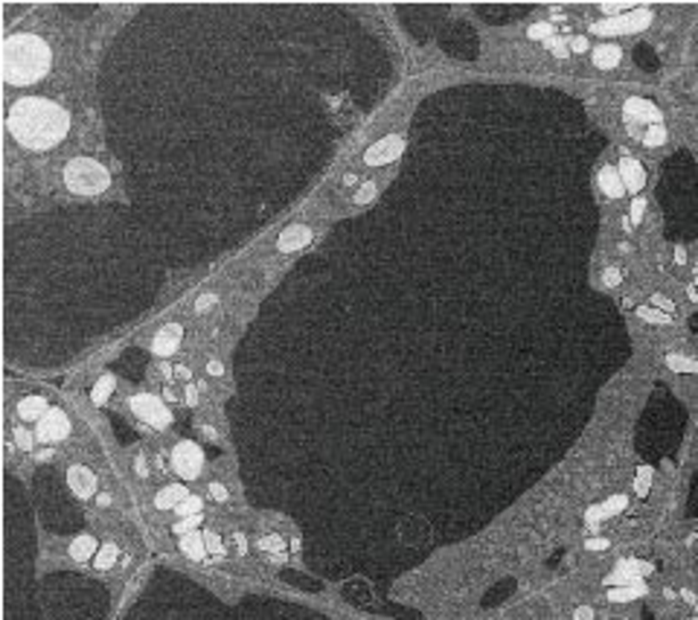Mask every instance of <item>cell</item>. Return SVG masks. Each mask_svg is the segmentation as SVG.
I'll use <instances>...</instances> for the list:
<instances>
[{
  "mask_svg": "<svg viewBox=\"0 0 698 620\" xmlns=\"http://www.w3.org/2000/svg\"><path fill=\"white\" fill-rule=\"evenodd\" d=\"M9 135L27 149H53L70 131V114L59 103L44 96H24L18 99L6 117Z\"/></svg>",
  "mask_w": 698,
  "mask_h": 620,
  "instance_id": "obj_1",
  "label": "cell"
},
{
  "mask_svg": "<svg viewBox=\"0 0 698 620\" xmlns=\"http://www.w3.org/2000/svg\"><path fill=\"white\" fill-rule=\"evenodd\" d=\"M53 68V50L50 44L32 36V32H15L0 47V73L6 85L24 87L36 85Z\"/></svg>",
  "mask_w": 698,
  "mask_h": 620,
  "instance_id": "obj_2",
  "label": "cell"
},
{
  "mask_svg": "<svg viewBox=\"0 0 698 620\" xmlns=\"http://www.w3.org/2000/svg\"><path fill=\"white\" fill-rule=\"evenodd\" d=\"M64 184H68L70 193L79 195H96L108 190L111 175L103 163H96L94 158H76L64 166Z\"/></svg>",
  "mask_w": 698,
  "mask_h": 620,
  "instance_id": "obj_3",
  "label": "cell"
},
{
  "mask_svg": "<svg viewBox=\"0 0 698 620\" xmlns=\"http://www.w3.org/2000/svg\"><path fill=\"white\" fill-rule=\"evenodd\" d=\"M649 21H652L649 9H631V12H623L617 18L596 21L591 32H596V36H620V32H637V29L649 27Z\"/></svg>",
  "mask_w": 698,
  "mask_h": 620,
  "instance_id": "obj_4",
  "label": "cell"
},
{
  "mask_svg": "<svg viewBox=\"0 0 698 620\" xmlns=\"http://www.w3.org/2000/svg\"><path fill=\"white\" fill-rule=\"evenodd\" d=\"M131 411H135L143 423H149V426H154V428H166V426H172V411L166 408L158 396H149V393H137V396H131Z\"/></svg>",
  "mask_w": 698,
  "mask_h": 620,
  "instance_id": "obj_5",
  "label": "cell"
},
{
  "mask_svg": "<svg viewBox=\"0 0 698 620\" xmlns=\"http://www.w3.org/2000/svg\"><path fill=\"white\" fill-rule=\"evenodd\" d=\"M201 467H204V451L198 449L195 442L184 440V442H178V446H175V451H172V469L178 472L181 478H186V481L198 478Z\"/></svg>",
  "mask_w": 698,
  "mask_h": 620,
  "instance_id": "obj_6",
  "label": "cell"
},
{
  "mask_svg": "<svg viewBox=\"0 0 698 620\" xmlns=\"http://www.w3.org/2000/svg\"><path fill=\"white\" fill-rule=\"evenodd\" d=\"M70 434V419L59 408H50L47 417L38 419V428H36V437L41 442H59Z\"/></svg>",
  "mask_w": 698,
  "mask_h": 620,
  "instance_id": "obj_7",
  "label": "cell"
},
{
  "mask_svg": "<svg viewBox=\"0 0 698 620\" xmlns=\"http://www.w3.org/2000/svg\"><path fill=\"white\" fill-rule=\"evenodd\" d=\"M402 149H405V140L402 137H384V140H379L375 146H370L367 149V154H364V161H367L370 166H384V163H390V161H396L398 154H402Z\"/></svg>",
  "mask_w": 698,
  "mask_h": 620,
  "instance_id": "obj_8",
  "label": "cell"
},
{
  "mask_svg": "<svg viewBox=\"0 0 698 620\" xmlns=\"http://www.w3.org/2000/svg\"><path fill=\"white\" fill-rule=\"evenodd\" d=\"M181 338H184L181 324H166L158 335H154V341H152L154 356H172V352L181 347Z\"/></svg>",
  "mask_w": 698,
  "mask_h": 620,
  "instance_id": "obj_9",
  "label": "cell"
},
{
  "mask_svg": "<svg viewBox=\"0 0 698 620\" xmlns=\"http://www.w3.org/2000/svg\"><path fill=\"white\" fill-rule=\"evenodd\" d=\"M626 120L628 123H649V126H661V111L646 103V99H628L626 103Z\"/></svg>",
  "mask_w": 698,
  "mask_h": 620,
  "instance_id": "obj_10",
  "label": "cell"
},
{
  "mask_svg": "<svg viewBox=\"0 0 698 620\" xmlns=\"http://www.w3.org/2000/svg\"><path fill=\"white\" fill-rule=\"evenodd\" d=\"M620 175H623V184H626V190H631V193H640L644 190V184H646V172H644V166H640L631 154H623L620 158Z\"/></svg>",
  "mask_w": 698,
  "mask_h": 620,
  "instance_id": "obj_11",
  "label": "cell"
},
{
  "mask_svg": "<svg viewBox=\"0 0 698 620\" xmlns=\"http://www.w3.org/2000/svg\"><path fill=\"white\" fill-rule=\"evenodd\" d=\"M68 484H70L73 495H79V498H91L96 492V475L85 467H73L68 472Z\"/></svg>",
  "mask_w": 698,
  "mask_h": 620,
  "instance_id": "obj_12",
  "label": "cell"
},
{
  "mask_svg": "<svg viewBox=\"0 0 698 620\" xmlns=\"http://www.w3.org/2000/svg\"><path fill=\"white\" fill-rule=\"evenodd\" d=\"M398 539H402L405 545L419 548V545H425V541H428L431 536H428L425 522H419V518L414 516V518H405V522L398 525Z\"/></svg>",
  "mask_w": 698,
  "mask_h": 620,
  "instance_id": "obj_13",
  "label": "cell"
},
{
  "mask_svg": "<svg viewBox=\"0 0 698 620\" xmlns=\"http://www.w3.org/2000/svg\"><path fill=\"white\" fill-rule=\"evenodd\" d=\"M190 498V492H186V486L181 484H172V486H163V490L154 495V504H158V510H178V507Z\"/></svg>",
  "mask_w": 698,
  "mask_h": 620,
  "instance_id": "obj_14",
  "label": "cell"
},
{
  "mask_svg": "<svg viewBox=\"0 0 698 620\" xmlns=\"http://www.w3.org/2000/svg\"><path fill=\"white\" fill-rule=\"evenodd\" d=\"M308 242H312V230L294 225V227L283 230V236L276 239V248H280V251H297V248L308 245Z\"/></svg>",
  "mask_w": 698,
  "mask_h": 620,
  "instance_id": "obj_15",
  "label": "cell"
},
{
  "mask_svg": "<svg viewBox=\"0 0 698 620\" xmlns=\"http://www.w3.org/2000/svg\"><path fill=\"white\" fill-rule=\"evenodd\" d=\"M47 400L44 396H27V400H21L18 405V417L24 419V423H32V419H44L47 417Z\"/></svg>",
  "mask_w": 698,
  "mask_h": 620,
  "instance_id": "obj_16",
  "label": "cell"
},
{
  "mask_svg": "<svg viewBox=\"0 0 698 620\" xmlns=\"http://www.w3.org/2000/svg\"><path fill=\"white\" fill-rule=\"evenodd\" d=\"M600 190L608 198H620L626 193V184H623V175H620V169H614V166H605V169L600 172Z\"/></svg>",
  "mask_w": 698,
  "mask_h": 620,
  "instance_id": "obj_17",
  "label": "cell"
},
{
  "mask_svg": "<svg viewBox=\"0 0 698 620\" xmlns=\"http://www.w3.org/2000/svg\"><path fill=\"white\" fill-rule=\"evenodd\" d=\"M181 550L186 553L190 559H195V562H201V559H207V541H204V533H198V530H193V533H186V536H181Z\"/></svg>",
  "mask_w": 698,
  "mask_h": 620,
  "instance_id": "obj_18",
  "label": "cell"
},
{
  "mask_svg": "<svg viewBox=\"0 0 698 620\" xmlns=\"http://www.w3.org/2000/svg\"><path fill=\"white\" fill-rule=\"evenodd\" d=\"M620 59H623V50L617 47V44H600V47L594 50V64L603 70H612L620 64Z\"/></svg>",
  "mask_w": 698,
  "mask_h": 620,
  "instance_id": "obj_19",
  "label": "cell"
},
{
  "mask_svg": "<svg viewBox=\"0 0 698 620\" xmlns=\"http://www.w3.org/2000/svg\"><path fill=\"white\" fill-rule=\"evenodd\" d=\"M96 553H99V548H96V539H94V536H79V539L70 541V557H73L76 562L96 559Z\"/></svg>",
  "mask_w": 698,
  "mask_h": 620,
  "instance_id": "obj_20",
  "label": "cell"
},
{
  "mask_svg": "<svg viewBox=\"0 0 698 620\" xmlns=\"http://www.w3.org/2000/svg\"><path fill=\"white\" fill-rule=\"evenodd\" d=\"M257 548H259L262 553H268L271 562H283V559H285V541L276 536V533L262 536V539L257 541Z\"/></svg>",
  "mask_w": 698,
  "mask_h": 620,
  "instance_id": "obj_21",
  "label": "cell"
},
{
  "mask_svg": "<svg viewBox=\"0 0 698 620\" xmlns=\"http://www.w3.org/2000/svg\"><path fill=\"white\" fill-rule=\"evenodd\" d=\"M117 557H119V548H117V545H103V548H99V553H96L94 566H96L99 571H108L111 566H117Z\"/></svg>",
  "mask_w": 698,
  "mask_h": 620,
  "instance_id": "obj_22",
  "label": "cell"
},
{
  "mask_svg": "<svg viewBox=\"0 0 698 620\" xmlns=\"http://www.w3.org/2000/svg\"><path fill=\"white\" fill-rule=\"evenodd\" d=\"M201 510H204V501H201V498H198V495H190V498H186V501H184L175 513H178L181 518H193V516H201Z\"/></svg>",
  "mask_w": 698,
  "mask_h": 620,
  "instance_id": "obj_23",
  "label": "cell"
},
{
  "mask_svg": "<svg viewBox=\"0 0 698 620\" xmlns=\"http://www.w3.org/2000/svg\"><path fill=\"white\" fill-rule=\"evenodd\" d=\"M114 391V379L111 376H103V379L96 382V387H94V393H91V400L96 402V405H103L105 400H108V393Z\"/></svg>",
  "mask_w": 698,
  "mask_h": 620,
  "instance_id": "obj_24",
  "label": "cell"
},
{
  "mask_svg": "<svg viewBox=\"0 0 698 620\" xmlns=\"http://www.w3.org/2000/svg\"><path fill=\"white\" fill-rule=\"evenodd\" d=\"M644 143H646L649 149L663 146V143H667V128H663V126H649L646 135H644Z\"/></svg>",
  "mask_w": 698,
  "mask_h": 620,
  "instance_id": "obj_25",
  "label": "cell"
},
{
  "mask_svg": "<svg viewBox=\"0 0 698 620\" xmlns=\"http://www.w3.org/2000/svg\"><path fill=\"white\" fill-rule=\"evenodd\" d=\"M204 541H207V550L213 553L216 559L225 557V541H221L218 533H213V530H204Z\"/></svg>",
  "mask_w": 698,
  "mask_h": 620,
  "instance_id": "obj_26",
  "label": "cell"
},
{
  "mask_svg": "<svg viewBox=\"0 0 698 620\" xmlns=\"http://www.w3.org/2000/svg\"><path fill=\"white\" fill-rule=\"evenodd\" d=\"M637 315L644 318V320H652V324H669V320H672V315L661 312V309H652V306L637 309Z\"/></svg>",
  "mask_w": 698,
  "mask_h": 620,
  "instance_id": "obj_27",
  "label": "cell"
},
{
  "mask_svg": "<svg viewBox=\"0 0 698 620\" xmlns=\"http://www.w3.org/2000/svg\"><path fill=\"white\" fill-rule=\"evenodd\" d=\"M12 440H15V446H18V449H24V451H29L32 446H36V437H32L24 426H18V428L12 431Z\"/></svg>",
  "mask_w": 698,
  "mask_h": 620,
  "instance_id": "obj_28",
  "label": "cell"
},
{
  "mask_svg": "<svg viewBox=\"0 0 698 620\" xmlns=\"http://www.w3.org/2000/svg\"><path fill=\"white\" fill-rule=\"evenodd\" d=\"M530 38L533 41H550L553 38V24H536V27H530V32H527Z\"/></svg>",
  "mask_w": 698,
  "mask_h": 620,
  "instance_id": "obj_29",
  "label": "cell"
},
{
  "mask_svg": "<svg viewBox=\"0 0 698 620\" xmlns=\"http://www.w3.org/2000/svg\"><path fill=\"white\" fill-rule=\"evenodd\" d=\"M652 309H661V312L672 315V312H675V303L667 301V297H663V294H652Z\"/></svg>",
  "mask_w": 698,
  "mask_h": 620,
  "instance_id": "obj_30",
  "label": "cell"
},
{
  "mask_svg": "<svg viewBox=\"0 0 698 620\" xmlns=\"http://www.w3.org/2000/svg\"><path fill=\"white\" fill-rule=\"evenodd\" d=\"M547 50H550L553 55H559V59L571 55V47H564V41H559V38H550V41H547Z\"/></svg>",
  "mask_w": 698,
  "mask_h": 620,
  "instance_id": "obj_31",
  "label": "cell"
},
{
  "mask_svg": "<svg viewBox=\"0 0 698 620\" xmlns=\"http://www.w3.org/2000/svg\"><path fill=\"white\" fill-rule=\"evenodd\" d=\"M644 213H646V202L644 198H635V202H631V221H640Z\"/></svg>",
  "mask_w": 698,
  "mask_h": 620,
  "instance_id": "obj_32",
  "label": "cell"
},
{
  "mask_svg": "<svg viewBox=\"0 0 698 620\" xmlns=\"http://www.w3.org/2000/svg\"><path fill=\"white\" fill-rule=\"evenodd\" d=\"M209 495H213L216 501H227V490L221 484H209Z\"/></svg>",
  "mask_w": 698,
  "mask_h": 620,
  "instance_id": "obj_33",
  "label": "cell"
},
{
  "mask_svg": "<svg viewBox=\"0 0 698 620\" xmlns=\"http://www.w3.org/2000/svg\"><path fill=\"white\" fill-rule=\"evenodd\" d=\"M603 277H605V285H620V280H623V274H620L617 269H608Z\"/></svg>",
  "mask_w": 698,
  "mask_h": 620,
  "instance_id": "obj_34",
  "label": "cell"
},
{
  "mask_svg": "<svg viewBox=\"0 0 698 620\" xmlns=\"http://www.w3.org/2000/svg\"><path fill=\"white\" fill-rule=\"evenodd\" d=\"M603 12L617 18V15H623V12H626V6H623V4H603Z\"/></svg>",
  "mask_w": 698,
  "mask_h": 620,
  "instance_id": "obj_35",
  "label": "cell"
},
{
  "mask_svg": "<svg viewBox=\"0 0 698 620\" xmlns=\"http://www.w3.org/2000/svg\"><path fill=\"white\" fill-rule=\"evenodd\" d=\"M216 303V294H204V297H198V303H195V312H204L207 306H213Z\"/></svg>",
  "mask_w": 698,
  "mask_h": 620,
  "instance_id": "obj_36",
  "label": "cell"
},
{
  "mask_svg": "<svg viewBox=\"0 0 698 620\" xmlns=\"http://www.w3.org/2000/svg\"><path fill=\"white\" fill-rule=\"evenodd\" d=\"M175 370V379H181V382H190L193 379V373H190V368L186 364H178V368H172Z\"/></svg>",
  "mask_w": 698,
  "mask_h": 620,
  "instance_id": "obj_37",
  "label": "cell"
},
{
  "mask_svg": "<svg viewBox=\"0 0 698 620\" xmlns=\"http://www.w3.org/2000/svg\"><path fill=\"white\" fill-rule=\"evenodd\" d=\"M186 405H198V387L195 384H186V396H184Z\"/></svg>",
  "mask_w": 698,
  "mask_h": 620,
  "instance_id": "obj_38",
  "label": "cell"
},
{
  "mask_svg": "<svg viewBox=\"0 0 698 620\" xmlns=\"http://www.w3.org/2000/svg\"><path fill=\"white\" fill-rule=\"evenodd\" d=\"M373 195H375V186H373V184H367V186H364V190L358 193V198H356V202H358V204H364V202H370Z\"/></svg>",
  "mask_w": 698,
  "mask_h": 620,
  "instance_id": "obj_39",
  "label": "cell"
},
{
  "mask_svg": "<svg viewBox=\"0 0 698 620\" xmlns=\"http://www.w3.org/2000/svg\"><path fill=\"white\" fill-rule=\"evenodd\" d=\"M588 50V38H573L571 41V53H585Z\"/></svg>",
  "mask_w": 698,
  "mask_h": 620,
  "instance_id": "obj_40",
  "label": "cell"
},
{
  "mask_svg": "<svg viewBox=\"0 0 698 620\" xmlns=\"http://www.w3.org/2000/svg\"><path fill=\"white\" fill-rule=\"evenodd\" d=\"M135 472L140 475V478H146V475H149V467H146V458H137V460H135Z\"/></svg>",
  "mask_w": 698,
  "mask_h": 620,
  "instance_id": "obj_41",
  "label": "cell"
},
{
  "mask_svg": "<svg viewBox=\"0 0 698 620\" xmlns=\"http://www.w3.org/2000/svg\"><path fill=\"white\" fill-rule=\"evenodd\" d=\"M207 373L209 376H221V373H225V368H221V361H207Z\"/></svg>",
  "mask_w": 698,
  "mask_h": 620,
  "instance_id": "obj_42",
  "label": "cell"
},
{
  "mask_svg": "<svg viewBox=\"0 0 698 620\" xmlns=\"http://www.w3.org/2000/svg\"><path fill=\"white\" fill-rule=\"evenodd\" d=\"M233 541H236V550H239V553L248 550V541H245V536H242V533H233Z\"/></svg>",
  "mask_w": 698,
  "mask_h": 620,
  "instance_id": "obj_43",
  "label": "cell"
},
{
  "mask_svg": "<svg viewBox=\"0 0 698 620\" xmlns=\"http://www.w3.org/2000/svg\"><path fill=\"white\" fill-rule=\"evenodd\" d=\"M588 548H591V550H603V548H608V541H605V539H591Z\"/></svg>",
  "mask_w": 698,
  "mask_h": 620,
  "instance_id": "obj_44",
  "label": "cell"
},
{
  "mask_svg": "<svg viewBox=\"0 0 698 620\" xmlns=\"http://www.w3.org/2000/svg\"><path fill=\"white\" fill-rule=\"evenodd\" d=\"M50 458H53V449H41V451H36V460H38V463L50 460Z\"/></svg>",
  "mask_w": 698,
  "mask_h": 620,
  "instance_id": "obj_45",
  "label": "cell"
},
{
  "mask_svg": "<svg viewBox=\"0 0 698 620\" xmlns=\"http://www.w3.org/2000/svg\"><path fill=\"white\" fill-rule=\"evenodd\" d=\"M594 615H591V608H579V612H576V620H591Z\"/></svg>",
  "mask_w": 698,
  "mask_h": 620,
  "instance_id": "obj_46",
  "label": "cell"
},
{
  "mask_svg": "<svg viewBox=\"0 0 698 620\" xmlns=\"http://www.w3.org/2000/svg\"><path fill=\"white\" fill-rule=\"evenodd\" d=\"M343 184H347V186H352V184H358V175H356V172L343 175Z\"/></svg>",
  "mask_w": 698,
  "mask_h": 620,
  "instance_id": "obj_47",
  "label": "cell"
},
{
  "mask_svg": "<svg viewBox=\"0 0 698 620\" xmlns=\"http://www.w3.org/2000/svg\"><path fill=\"white\" fill-rule=\"evenodd\" d=\"M96 504H99V507H108V504H111V495H108V492L96 495Z\"/></svg>",
  "mask_w": 698,
  "mask_h": 620,
  "instance_id": "obj_48",
  "label": "cell"
},
{
  "mask_svg": "<svg viewBox=\"0 0 698 620\" xmlns=\"http://www.w3.org/2000/svg\"><path fill=\"white\" fill-rule=\"evenodd\" d=\"M675 262H686V251L684 248H675Z\"/></svg>",
  "mask_w": 698,
  "mask_h": 620,
  "instance_id": "obj_49",
  "label": "cell"
},
{
  "mask_svg": "<svg viewBox=\"0 0 698 620\" xmlns=\"http://www.w3.org/2000/svg\"><path fill=\"white\" fill-rule=\"evenodd\" d=\"M201 434H204V437H216V428H209V426H201Z\"/></svg>",
  "mask_w": 698,
  "mask_h": 620,
  "instance_id": "obj_50",
  "label": "cell"
},
{
  "mask_svg": "<svg viewBox=\"0 0 698 620\" xmlns=\"http://www.w3.org/2000/svg\"><path fill=\"white\" fill-rule=\"evenodd\" d=\"M163 396H166V402H175V400H178V393H175V391H166Z\"/></svg>",
  "mask_w": 698,
  "mask_h": 620,
  "instance_id": "obj_51",
  "label": "cell"
}]
</instances>
